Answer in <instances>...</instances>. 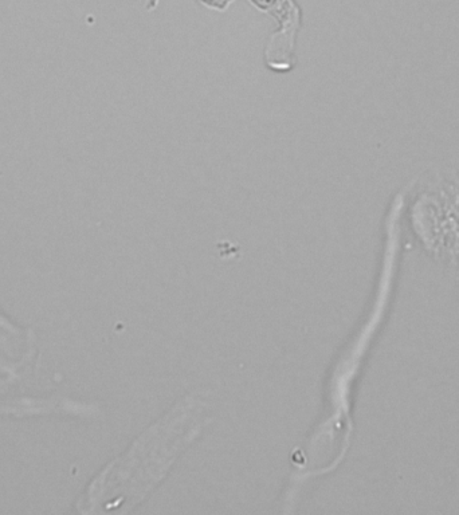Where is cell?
Here are the masks:
<instances>
[{"mask_svg":"<svg viewBox=\"0 0 459 515\" xmlns=\"http://www.w3.org/2000/svg\"><path fill=\"white\" fill-rule=\"evenodd\" d=\"M207 415L209 404L196 396L171 408L93 482L86 495L90 511H128L139 505L194 442Z\"/></svg>","mask_w":459,"mask_h":515,"instance_id":"obj_1","label":"cell"}]
</instances>
